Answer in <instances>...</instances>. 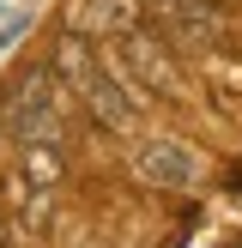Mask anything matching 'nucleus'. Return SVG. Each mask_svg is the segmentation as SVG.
Instances as JSON below:
<instances>
[{
  "mask_svg": "<svg viewBox=\"0 0 242 248\" xmlns=\"http://www.w3.org/2000/svg\"><path fill=\"white\" fill-rule=\"evenodd\" d=\"M67 109H73V91L60 85V73L48 67H30L6 97V140L18 145H60L67 152Z\"/></svg>",
  "mask_w": 242,
  "mask_h": 248,
  "instance_id": "f03ea898",
  "label": "nucleus"
},
{
  "mask_svg": "<svg viewBox=\"0 0 242 248\" xmlns=\"http://www.w3.org/2000/svg\"><path fill=\"white\" fill-rule=\"evenodd\" d=\"M145 12L157 18V31L176 48H212L224 36V12L206 0H145Z\"/></svg>",
  "mask_w": 242,
  "mask_h": 248,
  "instance_id": "39448f33",
  "label": "nucleus"
},
{
  "mask_svg": "<svg viewBox=\"0 0 242 248\" xmlns=\"http://www.w3.org/2000/svg\"><path fill=\"white\" fill-rule=\"evenodd\" d=\"M133 176H139V188H157V194H194L206 182V164L176 133H145L133 145Z\"/></svg>",
  "mask_w": 242,
  "mask_h": 248,
  "instance_id": "7ed1b4c3",
  "label": "nucleus"
},
{
  "mask_svg": "<svg viewBox=\"0 0 242 248\" xmlns=\"http://www.w3.org/2000/svg\"><path fill=\"white\" fill-rule=\"evenodd\" d=\"M91 43H97V36H85V31H60L48 67L60 73V85L73 91V103L91 115V127H103V133H133L139 109L127 103V91L115 85V73L103 67V48H91Z\"/></svg>",
  "mask_w": 242,
  "mask_h": 248,
  "instance_id": "f257e3e1",
  "label": "nucleus"
},
{
  "mask_svg": "<svg viewBox=\"0 0 242 248\" xmlns=\"http://www.w3.org/2000/svg\"><path fill=\"white\" fill-rule=\"evenodd\" d=\"M145 18H151L145 0H91L73 31H85V36H127V31H139Z\"/></svg>",
  "mask_w": 242,
  "mask_h": 248,
  "instance_id": "423d86ee",
  "label": "nucleus"
},
{
  "mask_svg": "<svg viewBox=\"0 0 242 248\" xmlns=\"http://www.w3.org/2000/svg\"><path fill=\"white\" fill-rule=\"evenodd\" d=\"M206 6H218V12H224V6H236V0H206Z\"/></svg>",
  "mask_w": 242,
  "mask_h": 248,
  "instance_id": "0eeeda50",
  "label": "nucleus"
},
{
  "mask_svg": "<svg viewBox=\"0 0 242 248\" xmlns=\"http://www.w3.org/2000/svg\"><path fill=\"white\" fill-rule=\"evenodd\" d=\"M121 61L133 67V79L151 91V103H164V97H182V67H176V43H169L164 31H151V24H139V31L115 36Z\"/></svg>",
  "mask_w": 242,
  "mask_h": 248,
  "instance_id": "20e7f679",
  "label": "nucleus"
}]
</instances>
